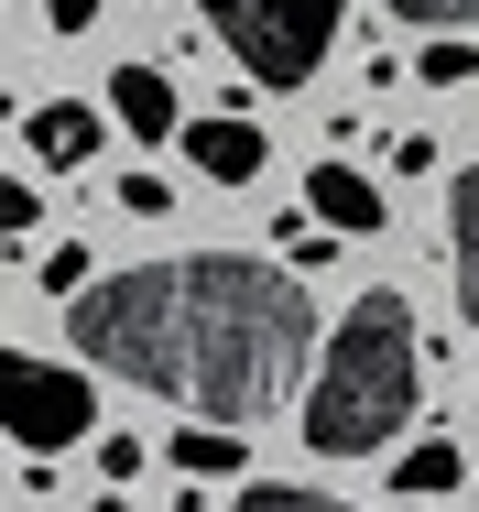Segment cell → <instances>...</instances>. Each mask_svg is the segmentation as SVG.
Masks as SVG:
<instances>
[{
  "label": "cell",
  "mask_w": 479,
  "mask_h": 512,
  "mask_svg": "<svg viewBox=\"0 0 479 512\" xmlns=\"http://www.w3.org/2000/svg\"><path fill=\"white\" fill-rule=\"evenodd\" d=\"M196 11H207V33L229 44V66L251 88H305L327 66L338 22H349V0H196Z\"/></svg>",
  "instance_id": "cell-3"
},
{
  "label": "cell",
  "mask_w": 479,
  "mask_h": 512,
  "mask_svg": "<svg viewBox=\"0 0 479 512\" xmlns=\"http://www.w3.org/2000/svg\"><path fill=\"white\" fill-rule=\"evenodd\" d=\"M392 175H436V131H392Z\"/></svg>",
  "instance_id": "cell-18"
},
{
  "label": "cell",
  "mask_w": 479,
  "mask_h": 512,
  "mask_svg": "<svg viewBox=\"0 0 479 512\" xmlns=\"http://www.w3.org/2000/svg\"><path fill=\"white\" fill-rule=\"evenodd\" d=\"M109 120H120L131 142H175V131H186V99H175V77H164L153 55H131V66L109 77Z\"/></svg>",
  "instance_id": "cell-7"
},
{
  "label": "cell",
  "mask_w": 479,
  "mask_h": 512,
  "mask_svg": "<svg viewBox=\"0 0 479 512\" xmlns=\"http://www.w3.org/2000/svg\"><path fill=\"white\" fill-rule=\"evenodd\" d=\"M164 458H175L186 480H240V469H251V458H240V425H218V414L175 425V436H164Z\"/></svg>",
  "instance_id": "cell-10"
},
{
  "label": "cell",
  "mask_w": 479,
  "mask_h": 512,
  "mask_svg": "<svg viewBox=\"0 0 479 512\" xmlns=\"http://www.w3.org/2000/svg\"><path fill=\"white\" fill-rule=\"evenodd\" d=\"M22 142H33V164H44V175H77L109 131H98V109H88V99H44L33 120H22Z\"/></svg>",
  "instance_id": "cell-8"
},
{
  "label": "cell",
  "mask_w": 479,
  "mask_h": 512,
  "mask_svg": "<svg viewBox=\"0 0 479 512\" xmlns=\"http://www.w3.org/2000/svg\"><path fill=\"white\" fill-rule=\"evenodd\" d=\"M33 229H44V164L0 186V240H11V251H33Z\"/></svg>",
  "instance_id": "cell-13"
},
{
  "label": "cell",
  "mask_w": 479,
  "mask_h": 512,
  "mask_svg": "<svg viewBox=\"0 0 479 512\" xmlns=\"http://www.w3.org/2000/svg\"><path fill=\"white\" fill-rule=\"evenodd\" d=\"M392 22H425V33H469L479 22V0H382Z\"/></svg>",
  "instance_id": "cell-16"
},
{
  "label": "cell",
  "mask_w": 479,
  "mask_h": 512,
  "mask_svg": "<svg viewBox=\"0 0 479 512\" xmlns=\"http://www.w3.org/2000/svg\"><path fill=\"white\" fill-rule=\"evenodd\" d=\"M392 491H414V502H447V491H458V436H425V447H403Z\"/></svg>",
  "instance_id": "cell-11"
},
{
  "label": "cell",
  "mask_w": 479,
  "mask_h": 512,
  "mask_svg": "<svg viewBox=\"0 0 479 512\" xmlns=\"http://www.w3.org/2000/svg\"><path fill=\"white\" fill-rule=\"evenodd\" d=\"M33 284H44L55 306H66V295H88V284H98V273H88V240H44V251H33Z\"/></svg>",
  "instance_id": "cell-12"
},
{
  "label": "cell",
  "mask_w": 479,
  "mask_h": 512,
  "mask_svg": "<svg viewBox=\"0 0 479 512\" xmlns=\"http://www.w3.org/2000/svg\"><path fill=\"white\" fill-rule=\"evenodd\" d=\"M414 77H425V88H469V77H479V44H469V33H436V44L414 55Z\"/></svg>",
  "instance_id": "cell-15"
},
{
  "label": "cell",
  "mask_w": 479,
  "mask_h": 512,
  "mask_svg": "<svg viewBox=\"0 0 479 512\" xmlns=\"http://www.w3.org/2000/svg\"><path fill=\"white\" fill-rule=\"evenodd\" d=\"M447 273H458V316L479 327V164H458L447 186Z\"/></svg>",
  "instance_id": "cell-9"
},
{
  "label": "cell",
  "mask_w": 479,
  "mask_h": 512,
  "mask_svg": "<svg viewBox=\"0 0 479 512\" xmlns=\"http://www.w3.org/2000/svg\"><path fill=\"white\" fill-rule=\"evenodd\" d=\"M175 142H186V164L207 175V186H251V175L273 164V142L251 131V109H196Z\"/></svg>",
  "instance_id": "cell-5"
},
{
  "label": "cell",
  "mask_w": 479,
  "mask_h": 512,
  "mask_svg": "<svg viewBox=\"0 0 479 512\" xmlns=\"http://www.w3.org/2000/svg\"><path fill=\"white\" fill-rule=\"evenodd\" d=\"M88 512H131V502H120V480H109V491H98V502H88Z\"/></svg>",
  "instance_id": "cell-21"
},
{
  "label": "cell",
  "mask_w": 479,
  "mask_h": 512,
  "mask_svg": "<svg viewBox=\"0 0 479 512\" xmlns=\"http://www.w3.org/2000/svg\"><path fill=\"white\" fill-rule=\"evenodd\" d=\"M120 207H131V218H164L175 186H164V175H120Z\"/></svg>",
  "instance_id": "cell-17"
},
{
  "label": "cell",
  "mask_w": 479,
  "mask_h": 512,
  "mask_svg": "<svg viewBox=\"0 0 479 512\" xmlns=\"http://www.w3.org/2000/svg\"><path fill=\"white\" fill-rule=\"evenodd\" d=\"M305 207L327 218V229H349V240H382L392 229V207H382V186L349 164V153H327V164H305Z\"/></svg>",
  "instance_id": "cell-6"
},
{
  "label": "cell",
  "mask_w": 479,
  "mask_h": 512,
  "mask_svg": "<svg viewBox=\"0 0 479 512\" xmlns=\"http://www.w3.org/2000/svg\"><path fill=\"white\" fill-rule=\"evenodd\" d=\"M66 338L109 382L218 425H262L294 393V371L327 349L305 273L262 251H175V262L98 273L88 295H66Z\"/></svg>",
  "instance_id": "cell-1"
},
{
  "label": "cell",
  "mask_w": 479,
  "mask_h": 512,
  "mask_svg": "<svg viewBox=\"0 0 479 512\" xmlns=\"http://www.w3.org/2000/svg\"><path fill=\"white\" fill-rule=\"evenodd\" d=\"M229 512H349V502H327V491H294V480H240V491H229Z\"/></svg>",
  "instance_id": "cell-14"
},
{
  "label": "cell",
  "mask_w": 479,
  "mask_h": 512,
  "mask_svg": "<svg viewBox=\"0 0 479 512\" xmlns=\"http://www.w3.org/2000/svg\"><path fill=\"white\" fill-rule=\"evenodd\" d=\"M98 480H142V436H98Z\"/></svg>",
  "instance_id": "cell-19"
},
{
  "label": "cell",
  "mask_w": 479,
  "mask_h": 512,
  "mask_svg": "<svg viewBox=\"0 0 479 512\" xmlns=\"http://www.w3.org/2000/svg\"><path fill=\"white\" fill-rule=\"evenodd\" d=\"M98 11H109V0H44V22H55V33H88Z\"/></svg>",
  "instance_id": "cell-20"
},
{
  "label": "cell",
  "mask_w": 479,
  "mask_h": 512,
  "mask_svg": "<svg viewBox=\"0 0 479 512\" xmlns=\"http://www.w3.org/2000/svg\"><path fill=\"white\" fill-rule=\"evenodd\" d=\"M414 393H425V338H414V306L371 284L360 306L327 327L316 349V382H305V447L316 458H382L392 436L414 425Z\"/></svg>",
  "instance_id": "cell-2"
},
{
  "label": "cell",
  "mask_w": 479,
  "mask_h": 512,
  "mask_svg": "<svg viewBox=\"0 0 479 512\" xmlns=\"http://www.w3.org/2000/svg\"><path fill=\"white\" fill-rule=\"evenodd\" d=\"M98 360H33L11 349L0 360V425L22 436V458H55V447H88L98 436Z\"/></svg>",
  "instance_id": "cell-4"
}]
</instances>
